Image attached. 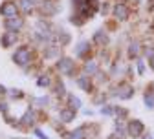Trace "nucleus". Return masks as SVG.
Instances as JSON below:
<instances>
[{
    "label": "nucleus",
    "instance_id": "6e6552de",
    "mask_svg": "<svg viewBox=\"0 0 154 139\" xmlns=\"http://www.w3.org/2000/svg\"><path fill=\"white\" fill-rule=\"evenodd\" d=\"M70 101H72V108H77V106H79V101H77V99H75V97H72V99H70Z\"/></svg>",
    "mask_w": 154,
    "mask_h": 139
},
{
    "label": "nucleus",
    "instance_id": "20e7f679",
    "mask_svg": "<svg viewBox=\"0 0 154 139\" xmlns=\"http://www.w3.org/2000/svg\"><path fill=\"white\" fill-rule=\"evenodd\" d=\"M6 26H8L9 29H11V28H13V29H18V28L22 26V18H17V17H9L8 20H6Z\"/></svg>",
    "mask_w": 154,
    "mask_h": 139
},
{
    "label": "nucleus",
    "instance_id": "39448f33",
    "mask_svg": "<svg viewBox=\"0 0 154 139\" xmlns=\"http://www.w3.org/2000/svg\"><path fill=\"white\" fill-rule=\"evenodd\" d=\"M15 38H17V33H15V31H8V33L2 37V44H4V46H11V44L15 42Z\"/></svg>",
    "mask_w": 154,
    "mask_h": 139
},
{
    "label": "nucleus",
    "instance_id": "0eeeda50",
    "mask_svg": "<svg viewBox=\"0 0 154 139\" xmlns=\"http://www.w3.org/2000/svg\"><path fill=\"white\" fill-rule=\"evenodd\" d=\"M20 8L24 11H29L31 9V0H20Z\"/></svg>",
    "mask_w": 154,
    "mask_h": 139
},
{
    "label": "nucleus",
    "instance_id": "423d86ee",
    "mask_svg": "<svg viewBox=\"0 0 154 139\" xmlns=\"http://www.w3.org/2000/svg\"><path fill=\"white\" fill-rule=\"evenodd\" d=\"M61 119H63L64 123L72 121V119H73V112H63V113H61Z\"/></svg>",
    "mask_w": 154,
    "mask_h": 139
},
{
    "label": "nucleus",
    "instance_id": "1a4fd4ad",
    "mask_svg": "<svg viewBox=\"0 0 154 139\" xmlns=\"http://www.w3.org/2000/svg\"><path fill=\"white\" fill-rule=\"evenodd\" d=\"M0 93H4V88H2V86H0Z\"/></svg>",
    "mask_w": 154,
    "mask_h": 139
},
{
    "label": "nucleus",
    "instance_id": "f03ea898",
    "mask_svg": "<svg viewBox=\"0 0 154 139\" xmlns=\"http://www.w3.org/2000/svg\"><path fill=\"white\" fill-rule=\"evenodd\" d=\"M0 13H2L4 17H17V6L15 4H11V2H6L2 8H0Z\"/></svg>",
    "mask_w": 154,
    "mask_h": 139
},
{
    "label": "nucleus",
    "instance_id": "f257e3e1",
    "mask_svg": "<svg viewBox=\"0 0 154 139\" xmlns=\"http://www.w3.org/2000/svg\"><path fill=\"white\" fill-rule=\"evenodd\" d=\"M15 61L20 64V66H26V64L29 62V50H28V48L17 50V53H15Z\"/></svg>",
    "mask_w": 154,
    "mask_h": 139
},
{
    "label": "nucleus",
    "instance_id": "7ed1b4c3",
    "mask_svg": "<svg viewBox=\"0 0 154 139\" xmlns=\"http://www.w3.org/2000/svg\"><path fill=\"white\" fill-rule=\"evenodd\" d=\"M72 68H73V62L70 61V59H63V61H59V70L63 73H70Z\"/></svg>",
    "mask_w": 154,
    "mask_h": 139
}]
</instances>
